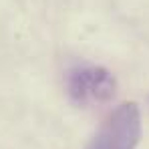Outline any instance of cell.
<instances>
[{
	"mask_svg": "<svg viewBox=\"0 0 149 149\" xmlns=\"http://www.w3.org/2000/svg\"><path fill=\"white\" fill-rule=\"evenodd\" d=\"M141 137V113L137 103L115 107L85 149H137Z\"/></svg>",
	"mask_w": 149,
	"mask_h": 149,
	"instance_id": "cell-2",
	"label": "cell"
},
{
	"mask_svg": "<svg viewBox=\"0 0 149 149\" xmlns=\"http://www.w3.org/2000/svg\"><path fill=\"white\" fill-rule=\"evenodd\" d=\"M67 95L79 107H93L103 105L115 97L117 81L111 71L97 65H74L67 71L65 77Z\"/></svg>",
	"mask_w": 149,
	"mask_h": 149,
	"instance_id": "cell-1",
	"label": "cell"
}]
</instances>
